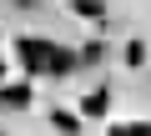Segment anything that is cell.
I'll return each instance as SVG.
<instances>
[{"instance_id": "cell-10", "label": "cell", "mask_w": 151, "mask_h": 136, "mask_svg": "<svg viewBox=\"0 0 151 136\" xmlns=\"http://www.w3.org/2000/svg\"><path fill=\"white\" fill-rule=\"evenodd\" d=\"M0 81H5V65H0Z\"/></svg>"}, {"instance_id": "cell-5", "label": "cell", "mask_w": 151, "mask_h": 136, "mask_svg": "<svg viewBox=\"0 0 151 136\" xmlns=\"http://www.w3.org/2000/svg\"><path fill=\"white\" fill-rule=\"evenodd\" d=\"M70 10L86 20H106V0H70Z\"/></svg>"}, {"instance_id": "cell-4", "label": "cell", "mask_w": 151, "mask_h": 136, "mask_svg": "<svg viewBox=\"0 0 151 136\" xmlns=\"http://www.w3.org/2000/svg\"><path fill=\"white\" fill-rule=\"evenodd\" d=\"M76 65H81V55H76V50H60V45H55V55H50V76H70Z\"/></svg>"}, {"instance_id": "cell-7", "label": "cell", "mask_w": 151, "mask_h": 136, "mask_svg": "<svg viewBox=\"0 0 151 136\" xmlns=\"http://www.w3.org/2000/svg\"><path fill=\"white\" fill-rule=\"evenodd\" d=\"M106 136H151V121H131V126H111Z\"/></svg>"}, {"instance_id": "cell-6", "label": "cell", "mask_w": 151, "mask_h": 136, "mask_svg": "<svg viewBox=\"0 0 151 136\" xmlns=\"http://www.w3.org/2000/svg\"><path fill=\"white\" fill-rule=\"evenodd\" d=\"M50 126H55L60 136H76V131H81V116H70V111H55V116H50Z\"/></svg>"}, {"instance_id": "cell-3", "label": "cell", "mask_w": 151, "mask_h": 136, "mask_svg": "<svg viewBox=\"0 0 151 136\" xmlns=\"http://www.w3.org/2000/svg\"><path fill=\"white\" fill-rule=\"evenodd\" d=\"M0 106L25 111V106H30V81H25V86H0Z\"/></svg>"}, {"instance_id": "cell-2", "label": "cell", "mask_w": 151, "mask_h": 136, "mask_svg": "<svg viewBox=\"0 0 151 136\" xmlns=\"http://www.w3.org/2000/svg\"><path fill=\"white\" fill-rule=\"evenodd\" d=\"M106 111H111V91H106V86L81 96V116H106Z\"/></svg>"}, {"instance_id": "cell-9", "label": "cell", "mask_w": 151, "mask_h": 136, "mask_svg": "<svg viewBox=\"0 0 151 136\" xmlns=\"http://www.w3.org/2000/svg\"><path fill=\"white\" fill-rule=\"evenodd\" d=\"M141 60H146V40H131L126 45V65H141Z\"/></svg>"}, {"instance_id": "cell-1", "label": "cell", "mask_w": 151, "mask_h": 136, "mask_svg": "<svg viewBox=\"0 0 151 136\" xmlns=\"http://www.w3.org/2000/svg\"><path fill=\"white\" fill-rule=\"evenodd\" d=\"M20 65H25V76H50V55H55V45L50 40H35V35H20Z\"/></svg>"}, {"instance_id": "cell-8", "label": "cell", "mask_w": 151, "mask_h": 136, "mask_svg": "<svg viewBox=\"0 0 151 136\" xmlns=\"http://www.w3.org/2000/svg\"><path fill=\"white\" fill-rule=\"evenodd\" d=\"M101 60H106V45H101V40H91V45L81 50V65H101Z\"/></svg>"}]
</instances>
